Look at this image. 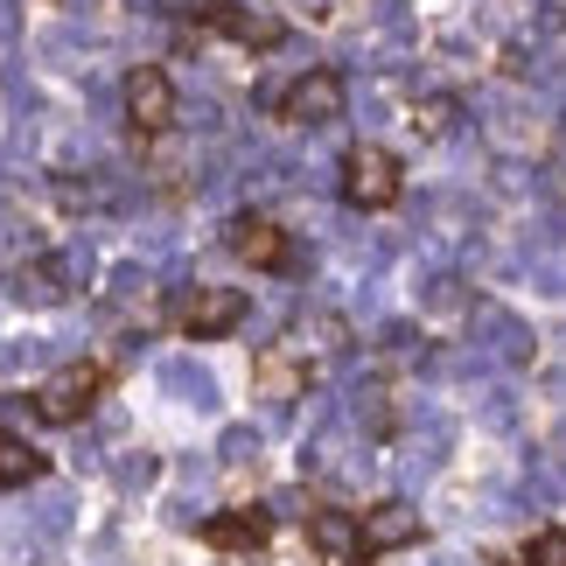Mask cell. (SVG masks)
<instances>
[{"label": "cell", "instance_id": "5b68a950", "mask_svg": "<svg viewBox=\"0 0 566 566\" xmlns=\"http://www.w3.org/2000/svg\"><path fill=\"white\" fill-rule=\"evenodd\" d=\"M224 245L238 266H252V273H287L294 266V245H287V231L273 224L266 210H245V217H231L224 224Z\"/></svg>", "mask_w": 566, "mask_h": 566}, {"label": "cell", "instance_id": "7a4b0ae2", "mask_svg": "<svg viewBox=\"0 0 566 566\" xmlns=\"http://www.w3.org/2000/svg\"><path fill=\"white\" fill-rule=\"evenodd\" d=\"M399 196H406V168H399L391 147L364 140V147L343 155V203H350V210H391Z\"/></svg>", "mask_w": 566, "mask_h": 566}, {"label": "cell", "instance_id": "4fadbf2b", "mask_svg": "<svg viewBox=\"0 0 566 566\" xmlns=\"http://www.w3.org/2000/svg\"><path fill=\"white\" fill-rule=\"evenodd\" d=\"M14 301H35V308L63 301V259H35V266H21L14 273Z\"/></svg>", "mask_w": 566, "mask_h": 566}, {"label": "cell", "instance_id": "9a60e30c", "mask_svg": "<svg viewBox=\"0 0 566 566\" xmlns=\"http://www.w3.org/2000/svg\"><path fill=\"white\" fill-rule=\"evenodd\" d=\"M448 119H454V98H427V105H412V134H448Z\"/></svg>", "mask_w": 566, "mask_h": 566}, {"label": "cell", "instance_id": "3957f363", "mask_svg": "<svg viewBox=\"0 0 566 566\" xmlns=\"http://www.w3.org/2000/svg\"><path fill=\"white\" fill-rule=\"evenodd\" d=\"M245 315H252V301L238 294V287H182L176 301H168V322H176L189 343H217V336H231Z\"/></svg>", "mask_w": 566, "mask_h": 566}, {"label": "cell", "instance_id": "8fae6325", "mask_svg": "<svg viewBox=\"0 0 566 566\" xmlns=\"http://www.w3.org/2000/svg\"><path fill=\"white\" fill-rule=\"evenodd\" d=\"M308 546L322 553V566H357L364 559V525L350 511H315L308 517Z\"/></svg>", "mask_w": 566, "mask_h": 566}, {"label": "cell", "instance_id": "6da1fadb", "mask_svg": "<svg viewBox=\"0 0 566 566\" xmlns=\"http://www.w3.org/2000/svg\"><path fill=\"white\" fill-rule=\"evenodd\" d=\"M105 385H113V371L92 357H77V364H63V371H50L35 391H29V406H35V420H50V427H77V420H92V406L105 399Z\"/></svg>", "mask_w": 566, "mask_h": 566}, {"label": "cell", "instance_id": "5bb4252c", "mask_svg": "<svg viewBox=\"0 0 566 566\" xmlns=\"http://www.w3.org/2000/svg\"><path fill=\"white\" fill-rule=\"evenodd\" d=\"M517 566H566V525H546L525 546V559H517Z\"/></svg>", "mask_w": 566, "mask_h": 566}, {"label": "cell", "instance_id": "52a82bcc", "mask_svg": "<svg viewBox=\"0 0 566 566\" xmlns=\"http://www.w3.org/2000/svg\"><path fill=\"white\" fill-rule=\"evenodd\" d=\"M126 119H134V134H168L176 126V84H168L161 63L126 71Z\"/></svg>", "mask_w": 566, "mask_h": 566}, {"label": "cell", "instance_id": "9c48e42d", "mask_svg": "<svg viewBox=\"0 0 566 566\" xmlns=\"http://www.w3.org/2000/svg\"><path fill=\"white\" fill-rule=\"evenodd\" d=\"M203 546H217V553H259V546H273V517L259 511V504L217 511L210 525H203Z\"/></svg>", "mask_w": 566, "mask_h": 566}, {"label": "cell", "instance_id": "ba28073f", "mask_svg": "<svg viewBox=\"0 0 566 566\" xmlns=\"http://www.w3.org/2000/svg\"><path fill=\"white\" fill-rule=\"evenodd\" d=\"M308 350H301V343H266V350L252 357V385L266 391V399H301V391H308Z\"/></svg>", "mask_w": 566, "mask_h": 566}, {"label": "cell", "instance_id": "30bf717a", "mask_svg": "<svg viewBox=\"0 0 566 566\" xmlns=\"http://www.w3.org/2000/svg\"><path fill=\"white\" fill-rule=\"evenodd\" d=\"M357 525H364V553H399V546H412V538L427 532V525H420V511L399 504V496H385V504L357 511Z\"/></svg>", "mask_w": 566, "mask_h": 566}, {"label": "cell", "instance_id": "8992f818", "mask_svg": "<svg viewBox=\"0 0 566 566\" xmlns=\"http://www.w3.org/2000/svg\"><path fill=\"white\" fill-rule=\"evenodd\" d=\"M203 29L217 35H231L238 50H280V35H287V21L266 14V8H245V0H203Z\"/></svg>", "mask_w": 566, "mask_h": 566}, {"label": "cell", "instance_id": "7c38bea8", "mask_svg": "<svg viewBox=\"0 0 566 566\" xmlns=\"http://www.w3.org/2000/svg\"><path fill=\"white\" fill-rule=\"evenodd\" d=\"M50 475V454L35 441H21V433H0V490H29Z\"/></svg>", "mask_w": 566, "mask_h": 566}, {"label": "cell", "instance_id": "277c9868", "mask_svg": "<svg viewBox=\"0 0 566 566\" xmlns=\"http://www.w3.org/2000/svg\"><path fill=\"white\" fill-rule=\"evenodd\" d=\"M273 119L280 126H329V119H343V77L329 71V63L301 71L287 92L273 98Z\"/></svg>", "mask_w": 566, "mask_h": 566}]
</instances>
